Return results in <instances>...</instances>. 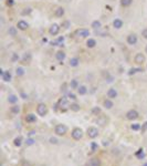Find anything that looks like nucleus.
Wrapping results in <instances>:
<instances>
[{"label": "nucleus", "mask_w": 147, "mask_h": 166, "mask_svg": "<svg viewBox=\"0 0 147 166\" xmlns=\"http://www.w3.org/2000/svg\"><path fill=\"white\" fill-rule=\"evenodd\" d=\"M35 143V141L33 138H27V141H26V144L27 145H33Z\"/></svg>", "instance_id": "35"}, {"label": "nucleus", "mask_w": 147, "mask_h": 166, "mask_svg": "<svg viewBox=\"0 0 147 166\" xmlns=\"http://www.w3.org/2000/svg\"><path fill=\"white\" fill-rule=\"evenodd\" d=\"M17 27H18V29H20V30H27V29H28V27H29V25H28V22H27V21L20 20V21L18 22V25H17Z\"/></svg>", "instance_id": "11"}, {"label": "nucleus", "mask_w": 147, "mask_h": 166, "mask_svg": "<svg viewBox=\"0 0 147 166\" xmlns=\"http://www.w3.org/2000/svg\"><path fill=\"white\" fill-rule=\"evenodd\" d=\"M75 34L78 35V37H81V38H88V37L90 35V31H89L88 29H84V28H82V29H79V30H76Z\"/></svg>", "instance_id": "6"}, {"label": "nucleus", "mask_w": 147, "mask_h": 166, "mask_svg": "<svg viewBox=\"0 0 147 166\" xmlns=\"http://www.w3.org/2000/svg\"><path fill=\"white\" fill-rule=\"evenodd\" d=\"M64 9L62 8V7H59V8H56L55 9V12H54V15L56 16V17H62L63 15H64Z\"/></svg>", "instance_id": "20"}, {"label": "nucleus", "mask_w": 147, "mask_h": 166, "mask_svg": "<svg viewBox=\"0 0 147 166\" xmlns=\"http://www.w3.org/2000/svg\"><path fill=\"white\" fill-rule=\"evenodd\" d=\"M8 33H9V35H11V37H16L17 35V29L15 27H10L8 29Z\"/></svg>", "instance_id": "26"}, {"label": "nucleus", "mask_w": 147, "mask_h": 166, "mask_svg": "<svg viewBox=\"0 0 147 166\" xmlns=\"http://www.w3.org/2000/svg\"><path fill=\"white\" fill-rule=\"evenodd\" d=\"M71 135H72V137L74 138V139L79 141V139H81L82 136H83V131H82L81 128H74V129L72 131Z\"/></svg>", "instance_id": "5"}, {"label": "nucleus", "mask_w": 147, "mask_h": 166, "mask_svg": "<svg viewBox=\"0 0 147 166\" xmlns=\"http://www.w3.org/2000/svg\"><path fill=\"white\" fill-rule=\"evenodd\" d=\"M117 91H116L115 89H109L107 91V98L109 99H116L117 98Z\"/></svg>", "instance_id": "12"}, {"label": "nucleus", "mask_w": 147, "mask_h": 166, "mask_svg": "<svg viewBox=\"0 0 147 166\" xmlns=\"http://www.w3.org/2000/svg\"><path fill=\"white\" fill-rule=\"evenodd\" d=\"M142 35H143V38L147 40V28H146V29H144V30H143V31H142Z\"/></svg>", "instance_id": "39"}, {"label": "nucleus", "mask_w": 147, "mask_h": 166, "mask_svg": "<svg viewBox=\"0 0 147 166\" xmlns=\"http://www.w3.org/2000/svg\"><path fill=\"white\" fill-rule=\"evenodd\" d=\"M78 92L80 95H84V94H86V92H88V89H86V86H84V85H80L78 88Z\"/></svg>", "instance_id": "19"}, {"label": "nucleus", "mask_w": 147, "mask_h": 166, "mask_svg": "<svg viewBox=\"0 0 147 166\" xmlns=\"http://www.w3.org/2000/svg\"><path fill=\"white\" fill-rule=\"evenodd\" d=\"M55 58H56V60H58V61H60V62L62 63V61L65 59V53L63 52V51H58V52L55 53Z\"/></svg>", "instance_id": "13"}, {"label": "nucleus", "mask_w": 147, "mask_h": 166, "mask_svg": "<svg viewBox=\"0 0 147 166\" xmlns=\"http://www.w3.org/2000/svg\"><path fill=\"white\" fill-rule=\"evenodd\" d=\"M135 155H136V157H137L138 159H143L145 157V153H144V151L141 148V149H138L137 152L135 153Z\"/></svg>", "instance_id": "23"}, {"label": "nucleus", "mask_w": 147, "mask_h": 166, "mask_svg": "<svg viewBox=\"0 0 147 166\" xmlns=\"http://www.w3.org/2000/svg\"><path fill=\"white\" fill-rule=\"evenodd\" d=\"M69 99H71V100H76V96H75V94H73V93H69Z\"/></svg>", "instance_id": "41"}, {"label": "nucleus", "mask_w": 147, "mask_h": 166, "mask_svg": "<svg viewBox=\"0 0 147 166\" xmlns=\"http://www.w3.org/2000/svg\"><path fill=\"white\" fill-rule=\"evenodd\" d=\"M91 148H92V151H93V152H95L96 149L99 148V145L96 144V143H92V144H91Z\"/></svg>", "instance_id": "37"}, {"label": "nucleus", "mask_w": 147, "mask_h": 166, "mask_svg": "<svg viewBox=\"0 0 147 166\" xmlns=\"http://www.w3.org/2000/svg\"><path fill=\"white\" fill-rule=\"evenodd\" d=\"M133 3V0H121V5L123 7H129Z\"/></svg>", "instance_id": "30"}, {"label": "nucleus", "mask_w": 147, "mask_h": 166, "mask_svg": "<svg viewBox=\"0 0 147 166\" xmlns=\"http://www.w3.org/2000/svg\"><path fill=\"white\" fill-rule=\"evenodd\" d=\"M103 104H104V106H105V109H112L113 106H114V104H113V102L111 101V100L109 99H107V100H105L104 101V103H103Z\"/></svg>", "instance_id": "22"}, {"label": "nucleus", "mask_w": 147, "mask_h": 166, "mask_svg": "<svg viewBox=\"0 0 147 166\" xmlns=\"http://www.w3.org/2000/svg\"><path fill=\"white\" fill-rule=\"evenodd\" d=\"M142 71H143V69H141V68L139 69H132L128 74H134V73H136V72H142Z\"/></svg>", "instance_id": "36"}, {"label": "nucleus", "mask_w": 147, "mask_h": 166, "mask_svg": "<svg viewBox=\"0 0 147 166\" xmlns=\"http://www.w3.org/2000/svg\"><path fill=\"white\" fill-rule=\"evenodd\" d=\"M131 128L133 129V131H138V129H141V125L139 124H132V126H131Z\"/></svg>", "instance_id": "34"}, {"label": "nucleus", "mask_w": 147, "mask_h": 166, "mask_svg": "<svg viewBox=\"0 0 147 166\" xmlns=\"http://www.w3.org/2000/svg\"><path fill=\"white\" fill-rule=\"evenodd\" d=\"M2 80L5 82H9L11 81V73H10V71H6L5 73H3L2 75Z\"/></svg>", "instance_id": "18"}, {"label": "nucleus", "mask_w": 147, "mask_h": 166, "mask_svg": "<svg viewBox=\"0 0 147 166\" xmlns=\"http://www.w3.org/2000/svg\"><path fill=\"white\" fill-rule=\"evenodd\" d=\"M26 121L28 123H34L36 121V116L34 114H32V113H30V114L26 116Z\"/></svg>", "instance_id": "14"}, {"label": "nucleus", "mask_w": 147, "mask_h": 166, "mask_svg": "<svg viewBox=\"0 0 147 166\" xmlns=\"http://www.w3.org/2000/svg\"><path fill=\"white\" fill-rule=\"evenodd\" d=\"M16 74L18 75V76H22L23 74H24V70H23V68H21V66L17 68V70H16Z\"/></svg>", "instance_id": "31"}, {"label": "nucleus", "mask_w": 147, "mask_h": 166, "mask_svg": "<svg viewBox=\"0 0 147 166\" xmlns=\"http://www.w3.org/2000/svg\"><path fill=\"white\" fill-rule=\"evenodd\" d=\"M58 104H59V106H60L61 109H62V108L64 109V108H66V106H70V105H68V99H66V98L60 99V101H59Z\"/></svg>", "instance_id": "15"}, {"label": "nucleus", "mask_w": 147, "mask_h": 166, "mask_svg": "<svg viewBox=\"0 0 147 166\" xmlns=\"http://www.w3.org/2000/svg\"><path fill=\"white\" fill-rule=\"evenodd\" d=\"M13 3H15L13 0H7V5L8 6H13Z\"/></svg>", "instance_id": "43"}, {"label": "nucleus", "mask_w": 147, "mask_h": 166, "mask_svg": "<svg viewBox=\"0 0 147 166\" xmlns=\"http://www.w3.org/2000/svg\"><path fill=\"white\" fill-rule=\"evenodd\" d=\"M70 88L71 89H78L79 88V82L78 80H71V82H70Z\"/></svg>", "instance_id": "25"}, {"label": "nucleus", "mask_w": 147, "mask_h": 166, "mask_svg": "<svg viewBox=\"0 0 147 166\" xmlns=\"http://www.w3.org/2000/svg\"><path fill=\"white\" fill-rule=\"evenodd\" d=\"M86 133H88V136L90 138H95L96 136L99 135V129L96 127H94V126H91V127L88 128Z\"/></svg>", "instance_id": "3"}, {"label": "nucleus", "mask_w": 147, "mask_h": 166, "mask_svg": "<svg viewBox=\"0 0 147 166\" xmlns=\"http://www.w3.org/2000/svg\"><path fill=\"white\" fill-rule=\"evenodd\" d=\"M80 64V60L78 58H72L70 60V65L73 66V68H75V66H78Z\"/></svg>", "instance_id": "21"}, {"label": "nucleus", "mask_w": 147, "mask_h": 166, "mask_svg": "<svg viewBox=\"0 0 147 166\" xmlns=\"http://www.w3.org/2000/svg\"><path fill=\"white\" fill-rule=\"evenodd\" d=\"M127 43L131 45H134L137 43V35L134 34V33H132V34L127 35Z\"/></svg>", "instance_id": "8"}, {"label": "nucleus", "mask_w": 147, "mask_h": 166, "mask_svg": "<svg viewBox=\"0 0 147 166\" xmlns=\"http://www.w3.org/2000/svg\"><path fill=\"white\" fill-rule=\"evenodd\" d=\"M101 21H99V20H95V21H93L92 22V27L94 29H99V28H101Z\"/></svg>", "instance_id": "32"}, {"label": "nucleus", "mask_w": 147, "mask_h": 166, "mask_svg": "<svg viewBox=\"0 0 147 166\" xmlns=\"http://www.w3.org/2000/svg\"><path fill=\"white\" fill-rule=\"evenodd\" d=\"M34 134H35V132H34V131H31V132L29 133V135H30V136H32V135H34Z\"/></svg>", "instance_id": "44"}, {"label": "nucleus", "mask_w": 147, "mask_h": 166, "mask_svg": "<svg viewBox=\"0 0 147 166\" xmlns=\"http://www.w3.org/2000/svg\"><path fill=\"white\" fill-rule=\"evenodd\" d=\"M36 113H38L40 116H44L46 113H48V108H46V105L43 104V103H40V104L36 106Z\"/></svg>", "instance_id": "2"}, {"label": "nucleus", "mask_w": 147, "mask_h": 166, "mask_svg": "<svg viewBox=\"0 0 147 166\" xmlns=\"http://www.w3.org/2000/svg\"><path fill=\"white\" fill-rule=\"evenodd\" d=\"M145 51H146V53H147V45H146V48H145Z\"/></svg>", "instance_id": "45"}, {"label": "nucleus", "mask_w": 147, "mask_h": 166, "mask_svg": "<svg viewBox=\"0 0 147 166\" xmlns=\"http://www.w3.org/2000/svg\"><path fill=\"white\" fill-rule=\"evenodd\" d=\"M147 129V122H145L144 124H143V127H142V132H146Z\"/></svg>", "instance_id": "42"}, {"label": "nucleus", "mask_w": 147, "mask_h": 166, "mask_svg": "<svg viewBox=\"0 0 147 166\" xmlns=\"http://www.w3.org/2000/svg\"><path fill=\"white\" fill-rule=\"evenodd\" d=\"M70 109H71V111H73V112H79L81 108H80L79 104H76V103H73V104L70 105Z\"/></svg>", "instance_id": "27"}, {"label": "nucleus", "mask_w": 147, "mask_h": 166, "mask_svg": "<svg viewBox=\"0 0 147 166\" xmlns=\"http://www.w3.org/2000/svg\"><path fill=\"white\" fill-rule=\"evenodd\" d=\"M59 31H60V27L58 26V25H52L51 27H50V29H49V32H50V34L51 35H56L59 33Z\"/></svg>", "instance_id": "9"}, {"label": "nucleus", "mask_w": 147, "mask_h": 166, "mask_svg": "<svg viewBox=\"0 0 147 166\" xmlns=\"http://www.w3.org/2000/svg\"><path fill=\"white\" fill-rule=\"evenodd\" d=\"M92 113L94 115H97V114H100V113H101V109H100L99 106H95V108L92 109Z\"/></svg>", "instance_id": "33"}, {"label": "nucleus", "mask_w": 147, "mask_h": 166, "mask_svg": "<svg viewBox=\"0 0 147 166\" xmlns=\"http://www.w3.org/2000/svg\"><path fill=\"white\" fill-rule=\"evenodd\" d=\"M8 102L11 103V104H16V103L18 102V96L15 95V94H10L8 96Z\"/></svg>", "instance_id": "17"}, {"label": "nucleus", "mask_w": 147, "mask_h": 166, "mask_svg": "<svg viewBox=\"0 0 147 166\" xmlns=\"http://www.w3.org/2000/svg\"><path fill=\"white\" fill-rule=\"evenodd\" d=\"M13 144H15L16 146H18V147H20V146H21V144H22V138L20 137H16L15 139H13Z\"/></svg>", "instance_id": "28"}, {"label": "nucleus", "mask_w": 147, "mask_h": 166, "mask_svg": "<svg viewBox=\"0 0 147 166\" xmlns=\"http://www.w3.org/2000/svg\"><path fill=\"white\" fill-rule=\"evenodd\" d=\"M10 111H11V113H13V114H18V113L20 112V108H19V105H13V106H11Z\"/></svg>", "instance_id": "29"}, {"label": "nucleus", "mask_w": 147, "mask_h": 166, "mask_svg": "<svg viewBox=\"0 0 147 166\" xmlns=\"http://www.w3.org/2000/svg\"><path fill=\"white\" fill-rule=\"evenodd\" d=\"M66 132H68V127H66L65 125H63V124H58L55 126V128H54V133L56 135H60V136L65 135Z\"/></svg>", "instance_id": "1"}, {"label": "nucleus", "mask_w": 147, "mask_h": 166, "mask_svg": "<svg viewBox=\"0 0 147 166\" xmlns=\"http://www.w3.org/2000/svg\"><path fill=\"white\" fill-rule=\"evenodd\" d=\"M89 166H101V161H100V158L97 157H94V158H91L89 161Z\"/></svg>", "instance_id": "10"}, {"label": "nucleus", "mask_w": 147, "mask_h": 166, "mask_svg": "<svg viewBox=\"0 0 147 166\" xmlns=\"http://www.w3.org/2000/svg\"><path fill=\"white\" fill-rule=\"evenodd\" d=\"M143 166H147V163H145V164H144V165H143Z\"/></svg>", "instance_id": "46"}, {"label": "nucleus", "mask_w": 147, "mask_h": 166, "mask_svg": "<svg viewBox=\"0 0 147 166\" xmlns=\"http://www.w3.org/2000/svg\"><path fill=\"white\" fill-rule=\"evenodd\" d=\"M145 60H146L145 55L143 54V53H137L134 58V61H135V63H137V64H143V63L145 62Z\"/></svg>", "instance_id": "7"}, {"label": "nucleus", "mask_w": 147, "mask_h": 166, "mask_svg": "<svg viewBox=\"0 0 147 166\" xmlns=\"http://www.w3.org/2000/svg\"><path fill=\"white\" fill-rule=\"evenodd\" d=\"M113 26H114L115 29H121L123 27V21L121 19H115L114 21H113Z\"/></svg>", "instance_id": "16"}, {"label": "nucleus", "mask_w": 147, "mask_h": 166, "mask_svg": "<svg viewBox=\"0 0 147 166\" xmlns=\"http://www.w3.org/2000/svg\"><path fill=\"white\" fill-rule=\"evenodd\" d=\"M11 60H12L13 62L18 61V60H19V55L17 54V53H13V54H12V58H11Z\"/></svg>", "instance_id": "38"}, {"label": "nucleus", "mask_w": 147, "mask_h": 166, "mask_svg": "<svg viewBox=\"0 0 147 166\" xmlns=\"http://www.w3.org/2000/svg\"><path fill=\"white\" fill-rule=\"evenodd\" d=\"M126 118L129 120V121H134V120L138 118V112L135 111V110H129L126 113Z\"/></svg>", "instance_id": "4"}, {"label": "nucleus", "mask_w": 147, "mask_h": 166, "mask_svg": "<svg viewBox=\"0 0 147 166\" xmlns=\"http://www.w3.org/2000/svg\"><path fill=\"white\" fill-rule=\"evenodd\" d=\"M86 45H88V48H94L96 45V41L94 39H89L88 41H86Z\"/></svg>", "instance_id": "24"}, {"label": "nucleus", "mask_w": 147, "mask_h": 166, "mask_svg": "<svg viewBox=\"0 0 147 166\" xmlns=\"http://www.w3.org/2000/svg\"><path fill=\"white\" fill-rule=\"evenodd\" d=\"M58 139H56L55 137H51L50 138V143H52V144H58Z\"/></svg>", "instance_id": "40"}]
</instances>
